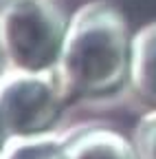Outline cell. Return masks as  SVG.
<instances>
[{"label": "cell", "mask_w": 156, "mask_h": 159, "mask_svg": "<svg viewBox=\"0 0 156 159\" xmlns=\"http://www.w3.org/2000/svg\"><path fill=\"white\" fill-rule=\"evenodd\" d=\"M132 31L110 0H88L68 18L55 71L70 97L110 93L130 75Z\"/></svg>", "instance_id": "6da1fadb"}, {"label": "cell", "mask_w": 156, "mask_h": 159, "mask_svg": "<svg viewBox=\"0 0 156 159\" xmlns=\"http://www.w3.org/2000/svg\"><path fill=\"white\" fill-rule=\"evenodd\" d=\"M66 29L60 0H0V49L7 69H55Z\"/></svg>", "instance_id": "7a4b0ae2"}, {"label": "cell", "mask_w": 156, "mask_h": 159, "mask_svg": "<svg viewBox=\"0 0 156 159\" xmlns=\"http://www.w3.org/2000/svg\"><path fill=\"white\" fill-rule=\"evenodd\" d=\"M68 99L70 95L55 69H7L0 75V111L13 137L48 133Z\"/></svg>", "instance_id": "3957f363"}, {"label": "cell", "mask_w": 156, "mask_h": 159, "mask_svg": "<svg viewBox=\"0 0 156 159\" xmlns=\"http://www.w3.org/2000/svg\"><path fill=\"white\" fill-rule=\"evenodd\" d=\"M66 159H139L132 139L106 126L84 128L64 144Z\"/></svg>", "instance_id": "277c9868"}, {"label": "cell", "mask_w": 156, "mask_h": 159, "mask_svg": "<svg viewBox=\"0 0 156 159\" xmlns=\"http://www.w3.org/2000/svg\"><path fill=\"white\" fill-rule=\"evenodd\" d=\"M128 80L136 97L156 108V20L132 35Z\"/></svg>", "instance_id": "5b68a950"}, {"label": "cell", "mask_w": 156, "mask_h": 159, "mask_svg": "<svg viewBox=\"0 0 156 159\" xmlns=\"http://www.w3.org/2000/svg\"><path fill=\"white\" fill-rule=\"evenodd\" d=\"M66 139L42 133L31 137H13L0 152V159H66Z\"/></svg>", "instance_id": "8992f818"}, {"label": "cell", "mask_w": 156, "mask_h": 159, "mask_svg": "<svg viewBox=\"0 0 156 159\" xmlns=\"http://www.w3.org/2000/svg\"><path fill=\"white\" fill-rule=\"evenodd\" d=\"M132 144L139 159H156V108L139 119L132 135Z\"/></svg>", "instance_id": "52a82bcc"}, {"label": "cell", "mask_w": 156, "mask_h": 159, "mask_svg": "<svg viewBox=\"0 0 156 159\" xmlns=\"http://www.w3.org/2000/svg\"><path fill=\"white\" fill-rule=\"evenodd\" d=\"M13 139V135H11V130H9V126H7V119H5V115H2V111H0V152L5 150V146Z\"/></svg>", "instance_id": "ba28073f"}, {"label": "cell", "mask_w": 156, "mask_h": 159, "mask_svg": "<svg viewBox=\"0 0 156 159\" xmlns=\"http://www.w3.org/2000/svg\"><path fill=\"white\" fill-rule=\"evenodd\" d=\"M7 71V62H5V55H2V49H0V75Z\"/></svg>", "instance_id": "9c48e42d"}]
</instances>
